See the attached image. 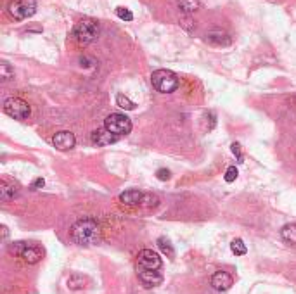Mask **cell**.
Masks as SVG:
<instances>
[{
  "instance_id": "6da1fadb",
  "label": "cell",
  "mask_w": 296,
  "mask_h": 294,
  "mask_svg": "<svg viewBox=\"0 0 296 294\" xmlns=\"http://www.w3.org/2000/svg\"><path fill=\"white\" fill-rule=\"evenodd\" d=\"M71 239L78 246H97L101 242V227L92 218L78 220L71 227Z\"/></svg>"
},
{
  "instance_id": "7a4b0ae2",
  "label": "cell",
  "mask_w": 296,
  "mask_h": 294,
  "mask_svg": "<svg viewBox=\"0 0 296 294\" xmlns=\"http://www.w3.org/2000/svg\"><path fill=\"white\" fill-rule=\"evenodd\" d=\"M153 87L161 94H172L179 87V76L170 70H156L151 75Z\"/></svg>"
},
{
  "instance_id": "3957f363",
  "label": "cell",
  "mask_w": 296,
  "mask_h": 294,
  "mask_svg": "<svg viewBox=\"0 0 296 294\" xmlns=\"http://www.w3.org/2000/svg\"><path fill=\"white\" fill-rule=\"evenodd\" d=\"M99 35V25L94 19H83V21L76 23L75 30H73V37L76 38V42L82 45H87L90 42H94Z\"/></svg>"
},
{
  "instance_id": "277c9868",
  "label": "cell",
  "mask_w": 296,
  "mask_h": 294,
  "mask_svg": "<svg viewBox=\"0 0 296 294\" xmlns=\"http://www.w3.org/2000/svg\"><path fill=\"white\" fill-rule=\"evenodd\" d=\"M104 128L109 130L114 135H126V133L132 132V121L128 116L121 113H111L109 116L104 120Z\"/></svg>"
},
{
  "instance_id": "5b68a950",
  "label": "cell",
  "mask_w": 296,
  "mask_h": 294,
  "mask_svg": "<svg viewBox=\"0 0 296 294\" xmlns=\"http://www.w3.org/2000/svg\"><path fill=\"white\" fill-rule=\"evenodd\" d=\"M7 11L14 19H28L37 13L35 0H11Z\"/></svg>"
},
{
  "instance_id": "8992f818",
  "label": "cell",
  "mask_w": 296,
  "mask_h": 294,
  "mask_svg": "<svg viewBox=\"0 0 296 294\" xmlns=\"http://www.w3.org/2000/svg\"><path fill=\"white\" fill-rule=\"evenodd\" d=\"M4 113L14 120H26L30 116V106L19 97H11L4 102Z\"/></svg>"
},
{
  "instance_id": "52a82bcc",
  "label": "cell",
  "mask_w": 296,
  "mask_h": 294,
  "mask_svg": "<svg viewBox=\"0 0 296 294\" xmlns=\"http://www.w3.org/2000/svg\"><path fill=\"white\" fill-rule=\"evenodd\" d=\"M137 261H139V268H144V270H160L161 268V258L158 256L153 249L140 251Z\"/></svg>"
},
{
  "instance_id": "ba28073f",
  "label": "cell",
  "mask_w": 296,
  "mask_h": 294,
  "mask_svg": "<svg viewBox=\"0 0 296 294\" xmlns=\"http://www.w3.org/2000/svg\"><path fill=\"white\" fill-rule=\"evenodd\" d=\"M19 256L23 258V261L30 263V265H35V263L40 261L42 256H44V249H42V247H38L37 244L25 242V246H23Z\"/></svg>"
},
{
  "instance_id": "9c48e42d",
  "label": "cell",
  "mask_w": 296,
  "mask_h": 294,
  "mask_svg": "<svg viewBox=\"0 0 296 294\" xmlns=\"http://www.w3.org/2000/svg\"><path fill=\"white\" fill-rule=\"evenodd\" d=\"M52 144L59 149V151H70V149L75 147L76 139L71 132H68V130H61V132H57L56 135L52 137Z\"/></svg>"
},
{
  "instance_id": "30bf717a",
  "label": "cell",
  "mask_w": 296,
  "mask_h": 294,
  "mask_svg": "<svg viewBox=\"0 0 296 294\" xmlns=\"http://www.w3.org/2000/svg\"><path fill=\"white\" fill-rule=\"evenodd\" d=\"M232 284H234V278L227 272H217V273H213V277H211V287L218 292L229 291V289L232 287Z\"/></svg>"
},
{
  "instance_id": "8fae6325",
  "label": "cell",
  "mask_w": 296,
  "mask_h": 294,
  "mask_svg": "<svg viewBox=\"0 0 296 294\" xmlns=\"http://www.w3.org/2000/svg\"><path fill=\"white\" fill-rule=\"evenodd\" d=\"M139 280L142 282V285L144 287H156V285L161 284V280H163V277L160 275V272L158 270H144V268H139Z\"/></svg>"
},
{
  "instance_id": "7c38bea8",
  "label": "cell",
  "mask_w": 296,
  "mask_h": 294,
  "mask_svg": "<svg viewBox=\"0 0 296 294\" xmlns=\"http://www.w3.org/2000/svg\"><path fill=\"white\" fill-rule=\"evenodd\" d=\"M116 140H118V135L111 133L107 128H99V130H95V132L92 133V142L97 144V146H101V147L111 146V144H114Z\"/></svg>"
},
{
  "instance_id": "4fadbf2b",
  "label": "cell",
  "mask_w": 296,
  "mask_h": 294,
  "mask_svg": "<svg viewBox=\"0 0 296 294\" xmlns=\"http://www.w3.org/2000/svg\"><path fill=\"white\" fill-rule=\"evenodd\" d=\"M120 201L126 206H137L142 201V192L140 190H135V189L125 190V192L120 196Z\"/></svg>"
},
{
  "instance_id": "5bb4252c",
  "label": "cell",
  "mask_w": 296,
  "mask_h": 294,
  "mask_svg": "<svg viewBox=\"0 0 296 294\" xmlns=\"http://www.w3.org/2000/svg\"><path fill=\"white\" fill-rule=\"evenodd\" d=\"M206 37H208V42H211V44H215V45H229L230 44L229 35H227L225 32H222V30H211Z\"/></svg>"
},
{
  "instance_id": "9a60e30c",
  "label": "cell",
  "mask_w": 296,
  "mask_h": 294,
  "mask_svg": "<svg viewBox=\"0 0 296 294\" xmlns=\"http://www.w3.org/2000/svg\"><path fill=\"white\" fill-rule=\"evenodd\" d=\"M280 237L286 240V242L294 244L296 246V223L284 225L282 230H280Z\"/></svg>"
},
{
  "instance_id": "2e32d148",
  "label": "cell",
  "mask_w": 296,
  "mask_h": 294,
  "mask_svg": "<svg viewBox=\"0 0 296 294\" xmlns=\"http://www.w3.org/2000/svg\"><path fill=\"white\" fill-rule=\"evenodd\" d=\"M16 194H18L16 187L11 185V184H7L6 180L0 182V197H2V201H9V199H13V197L16 196Z\"/></svg>"
},
{
  "instance_id": "e0dca14e",
  "label": "cell",
  "mask_w": 296,
  "mask_h": 294,
  "mask_svg": "<svg viewBox=\"0 0 296 294\" xmlns=\"http://www.w3.org/2000/svg\"><path fill=\"white\" fill-rule=\"evenodd\" d=\"M199 0H179V9L182 11V13H194V11L199 9Z\"/></svg>"
},
{
  "instance_id": "ac0fdd59",
  "label": "cell",
  "mask_w": 296,
  "mask_h": 294,
  "mask_svg": "<svg viewBox=\"0 0 296 294\" xmlns=\"http://www.w3.org/2000/svg\"><path fill=\"white\" fill-rule=\"evenodd\" d=\"M230 251H232L236 256H244V254L248 253V247H246L243 239H234L232 242H230Z\"/></svg>"
},
{
  "instance_id": "d6986e66",
  "label": "cell",
  "mask_w": 296,
  "mask_h": 294,
  "mask_svg": "<svg viewBox=\"0 0 296 294\" xmlns=\"http://www.w3.org/2000/svg\"><path fill=\"white\" fill-rule=\"evenodd\" d=\"M158 247H160V249L163 251V253L167 254L168 258H174L175 256L174 247H172L170 240H168L167 237H160V239H158Z\"/></svg>"
},
{
  "instance_id": "ffe728a7",
  "label": "cell",
  "mask_w": 296,
  "mask_h": 294,
  "mask_svg": "<svg viewBox=\"0 0 296 294\" xmlns=\"http://www.w3.org/2000/svg\"><path fill=\"white\" fill-rule=\"evenodd\" d=\"M116 104L120 106L121 109H125V111H132V109H135V102L133 101H130L128 97H126L125 94H118L116 95Z\"/></svg>"
},
{
  "instance_id": "44dd1931",
  "label": "cell",
  "mask_w": 296,
  "mask_h": 294,
  "mask_svg": "<svg viewBox=\"0 0 296 294\" xmlns=\"http://www.w3.org/2000/svg\"><path fill=\"white\" fill-rule=\"evenodd\" d=\"M14 76V70L9 66L7 63H2L0 64V78L4 80V82H7V80H11Z\"/></svg>"
},
{
  "instance_id": "7402d4cb",
  "label": "cell",
  "mask_w": 296,
  "mask_h": 294,
  "mask_svg": "<svg viewBox=\"0 0 296 294\" xmlns=\"http://www.w3.org/2000/svg\"><path fill=\"white\" fill-rule=\"evenodd\" d=\"M83 284H85V278H83L82 275H73L70 280H68V287L70 289H82Z\"/></svg>"
},
{
  "instance_id": "603a6c76",
  "label": "cell",
  "mask_w": 296,
  "mask_h": 294,
  "mask_svg": "<svg viewBox=\"0 0 296 294\" xmlns=\"http://www.w3.org/2000/svg\"><path fill=\"white\" fill-rule=\"evenodd\" d=\"M116 14H118V18L123 19V21H132L133 19V14H132V11L130 9H126V7H116Z\"/></svg>"
},
{
  "instance_id": "cb8c5ba5",
  "label": "cell",
  "mask_w": 296,
  "mask_h": 294,
  "mask_svg": "<svg viewBox=\"0 0 296 294\" xmlns=\"http://www.w3.org/2000/svg\"><path fill=\"white\" fill-rule=\"evenodd\" d=\"M237 175H239V173H237V168L236 166H229V168H227V171H225V177L224 178H225V182L232 184V182L237 178Z\"/></svg>"
},
{
  "instance_id": "d4e9b609",
  "label": "cell",
  "mask_w": 296,
  "mask_h": 294,
  "mask_svg": "<svg viewBox=\"0 0 296 294\" xmlns=\"http://www.w3.org/2000/svg\"><path fill=\"white\" fill-rule=\"evenodd\" d=\"M156 178L158 180H161V182L168 180V178H170V171H168L167 168H160V170L156 171Z\"/></svg>"
},
{
  "instance_id": "484cf974",
  "label": "cell",
  "mask_w": 296,
  "mask_h": 294,
  "mask_svg": "<svg viewBox=\"0 0 296 294\" xmlns=\"http://www.w3.org/2000/svg\"><path fill=\"white\" fill-rule=\"evenodd\" d=\"M230 149H232L234 156H237V161L243 163V152H241V146L237 142H234L232 146H230Z\"/></svg>"
},
{
  "instance_id": "4316f807",
  "label": "cell",
  "mask_w": 296,
  "mask_h": 294,
  "mask_svg": "<svg viewBox=\"0 0 296 294\" xmlns=\"http://www.w3.org/2000/svg\"><path fill=\"white\" fill-rule=\"evenodd\" d=\"M44 185H45V180H44V178H37V180L32 184V189H33V190H37V189H42V187H44Z\"/></svg>"
},
{
  "instance_id": "83f0119b",
  "label": "cell",
  "mask_w": 296,
  "mask_h": 294,
  "mask_svg": "<svg viewBox=\"0 0 296 294\" xmlns=\"http://www.w3.org/2000/svg\"><path fill=\"white\" fill-rule=\"evenodd\" d=\"M2 234H4V239H7V234H9V232H7V227H2Z\"/></svg>"
}]
</instances>
